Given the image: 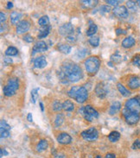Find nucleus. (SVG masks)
Listing matches in <instances>:
<instances>
[{
    "instance_id": "5fc2aeb1",
    "label": "nucleus",
    "mask_w": 140,
    "mask_h": 158,
    "mask_svg": "<svg viewBox=\"0 0 140 158\" xmlns=\"http://www.w3.org/2000/svg\"><path fill=\"white\" fill-rule=\"evenodd\" d=\"M95 158H102V157H101L100 155H96V156H95Z\"/></svg>"
},
{
    "instance_id": "7ed1b4c3",
    "label": "nucleus",
    "mask_w": 140,
    "mask_h": 158,
    "mask_svg": "<svg viewBox=\"0 0 140 158\" xmlns=\"http://www.w3.org/2000/svg\"><path fill=\"white\" fill-rule=\"evenodd\" d=\"M84 65H85L86 70L88 71V74H95L99 71V69H100V60L97 56H91V57H88L85 60Z\"/></svg>"
},
{
    "instance_id": "f257e3e1",
    "label": "nucleus",
    "mask_w": 140,
    "mask_h": 158,
    "mask_svg": "<svg viewBox=\"0 0 140 158\" xmlns=\"http://www.w3.org/2000/svg\"><path fill=\"white\" fill-rule=\"evenodd\" d=\"M57 74L59 78L61 80H65L66 82H78L83 78L81 68L71 61L63 62L61 70Z\"/></svg>"
},
{
    "instance_id": "cd10ccee",
    "label": "nucleus",
    "mask_w": 140,
    "mask_h": 158,
    "mask_svg": "<svg viewBox=\"0 0 140 158\" xmlns=\"http://www.w3.org/2000/svg\"><path fill=\"white\" fill-rule=\"evenodd\" d=\"M38 23L39 25L44 27V26H48L49 25V18L48 16H42V17L39 18L38 20Z\"/></svg>"
},
{
    "instance_id": "f8f14e48",
    "label": "nucleus",
    "mask_w": 140,
    "mask_h": 158,
    "mask_svg": "<svg viewBox=\"0 0 140 158\" xmlns=\"http://www.w3.org/2000/svg\"><path fill=\"white\" fill-rule=\"evenodd\" d=\"M95 92L99 98L104 99L107 94V89L102 82H100L95 86Z\"/></svg>"
},
{
    "instance_id": "9b49d317",
    "label": "nucleus",
    "mask_w": 140,
    "mask_h": 158,
    "mask_svg": "<svg viewBox=\"0 0 140 158\" xmlns=\"http://www.w3.org/2000/svg\"><path fill=\"white\" fill-rule=\"evenodd\" d=\"M113 12L114 13V15L121 18H125L129 15L127 8L124 5H119L117 7H114V9L113 10Z\"/></svg>"
},
{
    "instance_id": "393cba45",
    "label": "nucleus",
    "mask_w": 140,
    "mask_h": 158,
    "mask_svg": "<svg viewBox=\"0 0 140 158\" xmlns=\"http://www.w3.org/2000/svg\"><path fill=\"white\" fill-rule=\"evenodd\" d=\"M108 138H109V140L111 142V143H116L117 141H119V138H120V133L119 132V131H111L110 134H109V136H108Z\"/></svg>"
},
{
    "instance_id": "aec40b11",
    "label": "nucleus",
    "mask_w": 140,
    "mask_h": 158,
    "mask_svg": "<svg viewBox=\"0 0 140 158\" xmlns=\"http://www.w3.org/2000/svg\"><path fill=\"white\" fill-rule=\"evenodd\" d=\"M136 43V41L135 39L132 37H125L123 42H122V46L125 48H130L131 47H133Z\"/></svg>"
},
{
    "instance_id": "423d86ee",
    "label": "nucleus",
    "mask_w": 140,
    "mask_h": 158,
    "mask_svg": "<svg viewBox=\"0 0 140 158\" xmlns=\"http://www.w3.org/2000/svg\"><path fill=\"white\" fill-rule=\"evenodd\" d=\"M82 115L85 118V119L88 122H92L94 118H97L99 117V112L90 105H88L84 106Z\"/></svg>"
},
{
    "instance_id": "49530a36",
    "label": "nucleus",
    "mask_w": 140,
    "mask_h": 158,
    "mask_svg": "<svg viewBox=\"0 0 140 158\" xmlns=\"http://www.w3.org/2000/svg\"><path fill=\"white\" fill-rule=\"evenodd\" d=\"M0 155H1V157H2L4 155H8L9 153H8V151L5 149H0Z\"/></svg>"
},
{
    "instance_id": "2eb2a0df",
    "label": "nucleus",
    "mask_w": 140,
    "mask_h": 158,
    "mask_svg": "<svg viewBox=\"0 0 140 158\" xmlns=\"http://www.w3.org/2000/svg\"><path fill=\"white\" fill-rule=\"evenodd\" d=\"M47 60L45 56L42 55L34 60V67L36 68H43L47 66Z\"/></svg>"
},
{
    "instance_id": "39448f33",
    "label": "nucleus",
    "mask_w": 140,
    "mask_h": 158,
    "mask_svg": "<svg viewBox=\"0 0 140 158\" xmlns=\"http://www.w3.org/2000/svg\"><path fill=\"white\" fill-rule=\"evenodd\" d=\"M125 108L131 112L140 114V100L137 98H131L125 104Z\"/></svg>"
},
{
    "instance_id": "603ef678",
    "label": "nucleus",
    "mask_w": 140,
    "mask_h": 158,
    "mask_svg": "<svg viewBox=\"0 0 140 158\" xmlns=\"http://www.w3.org/2000/svg\"><path fill=\"white\" fill-rule=\"evenodd\" d=\"M6 7H7V9H11L13 7V3L12 2H8Z\"/></svg>"
},
{
    "instance_id": "a878e982",
    "label": "nucleus",
    "mask_w": 140,
    "mask_h": 158,
    "mask_svg": "<svg viewBox=\"0 0 140 158\" xmlns=\"http://www.w3.org/2000/svg\"><path fill=\"white\" fill-rule=\"evenodd\" d=\"M62 109L66 112H73L74 109V105L70 100H66L62 103Z\"/></svg>"
},
{
    "instance_id": "58836bf2",
    "label": "nucleus",
    "mask_w": 140,
    "mask_h": 158,
    "mask_svg": "<svg viewBox=\"0 0 140 158\" xmlns=\"http://www.w3.org/2000/svg\"><path fill=\"white\" fill-rule=\"evenodd\" d=\"M100 13H107V12H110L111 9L109 6L107 5H102L100 8Z\"/></svg>"
},
{
    "instance_id": "bb28decb",
    "label": "nucleus",
    "mask_w": 140,
    "mask_h": 158,
    "mask_svg": "<svg viewBox=\"0 0 140 158\" xmlns=\"http://www.w3.org/2000/svg\"><path fill=\"white\" fill-rule=\"evenodd\" d=\"M17 54H18L17 48H15V47H12V46L9 47V48L5 50V54H6L7 56H15V55H17Z\"/></svg>"
},
{
    "instance_id": "20e7f679",
    "label": "nucleus",
    "mask_w": 140,
    "mask_h": 158,
    "mask_svg": "<svg viewBox=\"0 0 140 158\" xmlns=\"http://www.w3.org/2000/svg\"><path fill=\"white\" fill-rule=\"evenodd\" d=\"M19 88V80L17 78H11L8 80L6 86L4 87V94L6 97H11L16 93L17 90Z\"/></svg>"
},
{
    "instance_id": "4be33fe9",
    "label": "nucleus",
    "mask_w": 140,
    "mask_h": 158,
    "mask_svg": "<svg viewBox=\"0 0 140 158\" xmlns=\"http://www.w3.org/2000/svg\"><path fill=\"white\" fill-rule=\"evenodd\" d=\"M48 147V143L47 140L45 139H42L39 141V143L36 145V151L37 152H42L44 150H46Z\"/></svg>"
},
{
    "instance_id": "f704fd0d",
    "label": "nucleus",
    "mask_w": 140,
    "mask_h": 158,
    "mask_svg": "<svg viewBox=\"0 0 140 158\" xmlns=\"http://www.w3.org/2000/svg\"><path fill=\"white\" fill-rule=\"evenodd\" d=\"M80 3L85 5L86 7H91V6H95L98 4V1H80Z\"/></svg>"
},
{
    "instance_id": "2f4dec72",
    "label": "nucleus",
    "mask_w": 140,
    "mask_h": 158,
    "mask_svg": "<svg viewBox=\"0 0 140 158\" xmlns=\"http://www.w3.org/2000/svg\"><path fill=\"white\" fill-rule=\"evenodd\" d=\"M38 92H39V88H35L31 91V102L33 104L36 103L37 98H38Z\"/></svg>"
},
{
    "instance_id": "c03bdc74",
    "label": "nucleus",
    "mask_w": 140,
    "mask_h": 158,
    "mask_svg": "<svg viewBox=\"0 0 140 158\" xmlns=\"http://www.w3.org/2000/svg\"><path fill=\"white\" fill-rule=\"evenodd\" d=\"M116 34H117V36H119V35H121V34H126V31H125V30H123V29H116Z\"/></svg>"
},
{
    "instance_id": "864d4df0",
    "label": "nucleus",
    "mask_w": 140,
    "mask_h": 158,
    "mask_svg": "<svg viewBox=\"0 0 140 158\" xmlns=\"http://www.w3.org/2000/svg\"><path fill=\"white\" fill-rule=\"evenodd\" d=\"M40 106H41V110H42V112H43V111H44V106H43L42 102H40Z\"/></svg>"
},
{
    "instance_id": "f3484780",
    "label": "nucleus",
    "mask_w": 140,
    "mask_h": 158,
    "mask_svg": "<svg viewBox=\"0 0 140 158\" xmlns=\"http://www.w3.org/2000/svg\"><path fill=\"white\" fill-rule=\"evenodd\" d=\"M23 17V14L20 13V12H17V11H13L11 16H10V18H11V23L14 25H17L21 21V18Z\"/></svg>"
},
{
    "instance_id": "1a4fd4ad",
    "label": "nucleus",
    "mask_w": 140,
    "mask_h": 158,
    "mask_svg": "<svg viewBox=\"0 0 140 158\" xmlns=\"http://www.w3.org/2000/svg\"><path fill=\"white\" fill-rule=\"evenodd\" d=\"M74 32V28L70 23H64L59 28V33L64 37H70Z\"/></svg>"
},
{
    "instance_id": "f03ea898",
    "label": "nucleus",
    "mask_w": 140,
    "mask_h": 158,
    "mask_svg": "<svg viewBox=\"0 0 140 158\" xmlns=\"http://www.w3.org/2000/svg\"><path fill=\"white\" fill-rule=\"evenodd\" d=\"M68 94L70 98L75 100L80 104L86 102L88 98V92L85 86H72Z\"/></svg>"
},
{
    "instance_id": "c756f323",
    "label": "nucleus",
    "mask_w": 140,
    "mask_h": 158,
    "mask_svg": "<svg viewBox=\"0 0 140 158\" xmlns=\"http://www.w3.org/2000/svg\"><path fill=\"white\" fill-rule=\"evenodd\" d=\"M63 121H64V117H63V115H62V113L57 114L56 118H55V120H54V124H55V126H56V127H59V126H61V125L62 124Z\"/></svg>"
},
{
    "instance_id": "72a5a7b5",
    "label": "nucleus",
    "mask_w": 140,
    "mask_h": 158,
    "mask_svg": "<svg viewBox=\"0 0 140 158\" xmlns=\"http://www.w3.org/2000/svg\"><path fill=\"white\" fill-rule=\"evenodd\" d=\"M126 6L129 10L135 11L137 10V2L135 1H127L126 2Z\"/></svg>"
},
{
    "instance_id": "0eeeda50",
    "label": "nucleus",
    "mask_w": 140,
    "mask_h": 158,
    "mask_svg": "<svg viewBox=\"0 0 140 158\" xmlns=\"http://www.w3.org/2000/svg\"><path fill=\"white\" fill-rule=\"evenodd\" d=\"M122 113H123V116H124V118H125V121L128 124H131V125L136 124L140 119V114L131 112L126 110L125 108L123 109Z\"/></svg>"
},
{
    "instance_id": "473e14b6",
    "label": "nucleus",
    "mask_w": 140,
    "mask_h": 158,
    "mask_svg": "<svg viewBox=\"0 0 140 158\" xmlns=\"http://www.w3.org/2000/svg\"><path fill=\"white\" fill-rule=\"evenodd\" d=\"M62 109V104L58 101V100H55L54 103H53V110L54 112H60L61 110Z\"/></svg>"
},
{
    "instance_id": "a19ab883",
    "label": "nucleus",
    "mask_w": 140,
    "mask_h": 158,
    "mask_svg": "<svg viewBox=\"0 0 140 158\" xmlns=\"http://www.w3.org/2000/svg\"><path fill=\"white\" fill-rule=\"evenodd\" d=\"M23 40L25 41V42H32L33 41H34V39L31 37V35H25L24 37H23Z\"/></svg>"
},
{
    "instance_id": "09e8293b",
    "label": "nucleus",
    "mask_w": 140,
    "mask_h": 158,
    "mask_svg": "<svg viewBox=\"0 0 140 158\" xmlns=\"http://www.w3.org/2000/svg\"><path fill=\"white\" fill-rule=\"evenodd\" d=\"M105 158H116V155L113 153H107L105 155Z\"/></svg>"
},
{
    "instance_id": "a18cd8bd",
    "label": "nucleus",
    "mask_w": 140,
    "mask_h": 158,
    "mask_svg": "<svg viewBox=\"0 0 140 158\" xmlns=\"http://www.w3.org/2000/svg\"><path fill=\"white\" fill-rule=\"evenodd\" d=\"M87 51H88V50H87V49H86L85 51H80H80L78 52V55H79L80 58H81V57H84V56H85V55L87 54V53L88 54V52H87Z\"/></svg>"
},
{
    "instance_id": "5701e85b",
    "label": "nucleus",
    "mask_w": 140,
    "mask_h": 158,
    "mask_svg": "<svg viewBox=\"0 0 140 158\" xmlns=\"http://www.w3.org/2000/svg\"><path fill=\"white\" fill-rule=\"evenodd\" d=\"M57 49L60 52H62V53H63L65 54H69L71 52L72 47L69 46V45H68V44H62V43H61V44H59L57 46Z\"/></svg>"
},
{
    "instance_id": "c85d7f7f",
    "label": "nucleus",
    "mask_w": 140,
    "mask_h": 158,
    "mask_svg": "<svg viewBox=\"0 0 140 158\" xmlns=\"http://www.w3.org/2000/svg\"><path fill=\"white\" fill-rule=\"evenodd\" d=\"M11 129V127L10 126V124H8V123L5 120L2 119L1 122H0V131H10Z\"/></svg>"
},
{
    "instance_id": "4468645a",
    "label": "nucleus",
    "mask_w": 140,
    "mask_h": 158,
    "mask_svg": "<svg viewBox=\"0 0 140 158\" xmlns=\"http://www.w3.org/2000/svg\"><path fill=\"white\" fill-rule=\"evenodd\" d=\"M56 140L61 144H69L72 142V137L69 134H68L66 132H62L57 136Z\"/></svg>"
},
{
    "instance_id": "37998d69",
    "label": "nucleus",
    "mask_w": 140,
    "mask_h": 158,
    "mask_svg": "<svg viewBox=\"0 0 140 158\" xmlns=\"http://www.w3.org/2000/svg\"><path fill=\"white\" fill-rule=\"evenodd\" d=\"M6 19H7V17H6V14L5 13H4V12L0 13V20H1L2 24L6 21Z\"/></svg>"
},
{
    "instance_id": "9d476101",
    "label": "nucleus",
    "mask_w": 140,
    "mask_h": 158,
    "mask_svg": "<svg viewBox=\"0 0 140 158\" xmlns=\"http://www.w3.org/2000/svg\"><path fill=\"white\" fill-rule=\"evenodd\" d=\"M30 28H31V23L29 21H26V20L21 21L17 25V28H16L17 34H18V35L24 34L25 32H27V31L30 29Z\"/></svg>"
},
{
    "instance_id": "4c0bfd02",
    "label": "nucleus",
    "mask_w": 140,
    "mask_h": 158,
    "mask_svg": "<svg viewBox=\"0 0 140 158\" xmlns=\"http://www.w3.org/2000/svg\"><path fill=\"white\" fill-rule=\"evenodd\" d=\"M108 5H113V6H115V7H117V6H119L118 5L119 4V3H121V1H117V0H106L105 1Z\"/></svg>"
},
{
    "instance_id": "6ab92c4d",
    "label": "nucleus",
    "mask_w": 140,
    "mask_h": 158,
    "mask_svg": "<svg viewBox=\"0 0 140 158\" xmlns=\"http://www.w3.org/2000/svg\"><path fill=\"white\" fill-rule=\"evenodd\" d=\"M88 22H89V28L87 30V35L88 37H94L97 33L98 27H97V25L92 20H89Z\"/></svg>"
},
{
    "instance_id": "79ce46f5",
    "label": "nucleus",
    "mask_w": 140,
    "mask_h": 158,
    "mask_svg": "<svg viewBox=\"0 0 140 158\" xmlns=\"http://www.w3.org/2000/svg\"><path fill=\"white\" fill-rule=\"evenodd\" d=\"M1 131V138H6L8 137H10V131Z\"/></svg>"
},
{
    "instance_id": "a211bd4d",
    "label": "nucleus",
    "mask_w": 140,
    "mask_h": 158,
    "mask_svg": "<svg viewBox=\"0 0 140 158\" xmlns=\"http://www.w3.org/2000/svg\"><path fill=\"white\" fill-rule=\"evenodd\" d=\"M120 109H121V103L119 101H115L111 105V106L109 108V114L114 115V114L118 113Z\"/></svg>"
},
{
    "instance_id": "412c9836",
    "label": "nucleus",
    "mask_w": 140,
    "mask_h": 158,
    "mask_svg": "<svg viewBox=\"0 0 140 158\" xmlns=\"http://www.w3.org/2000/svg\"><path fill=\"white\" fill-rule=\"evenodd\" d=\"M50 29H51V26H44L42 27L40 31H39V33L37 35V38L38 39H42V38H45L46 37H48V35L49 34L50 32Z\"/></svg>"
},
{
    "instance_id": "ddd939ff",
    "label": "nucleus",
    "mask_w": 140,
    "mask_h": 158,
    "mask_svg": "<svg viewBox=\"0 0 140 158\" xmlns=\"http://www.w3.org/2000/svg\"><path fill=\"white\" fill-rule=\"evenodd\" d=\"M48 49V45L45 42L43 41H40L38 42H36L34 47H33V52H32V55H34L36 53H39V52H45L46 50Z\"/></svg>"
},
{
    "instance_id": "6e6d98bb",
    "label": "nucleus",
    "mask_w": 140,
    "mask_h": 158,
    "mask_svg": "<svg viewBox=\"0 0 140 158\" xmlns=\"http://www.w3.org/2000/svg\"><path fill=\"white\" fill-rule=\"evenodd\" d=\"M137 4H138L139 5H140V1H137Z\"/></svg>"
},
{
    "instance_id": "c9c22d12",
    "label": "nucleus",
    "mask_w": 140,
    "mask_h": 158,
    "mask_svg": "<svg viewBox=\"0 0 140 158\" xmlns=\"http://www.w3.org/2000/svg\"><path fill=\"white\" fill-rule=\"evenodd\" d=\"M111 60H113V61H114L115 63H119V62L121 61L122 58H121V56L119 54H113V55L111 56Z\"/></svg>"
},
{
    "instance_id": "b1692460",
    "label": "nucleus",
    "mask_w": 140,
    "mask_h": 158,
    "mask_svg": "<svg viewBox=\"0 0 140 158\" xmlns=\"http://www.w3.org/2000/svg\"><path fill=\"white\" fill-rule=\"evenodd\" d=\"M117 87H118V90L121 93L122 96H124V97H129L131 95V92L128 91L121 83H118L117 84Z\"/></svg>"
},
{
    "instance_id": "8fccbe9b",
    "label": "nucleus",
    "mask_w": 140,
    "mask_h": 158,
    "mask_svg": "<svg viewBox=\"0 0 140 158\" xmlns=\"http://www.w3.org/2000/svg\"><path fill=\"white\" fill-rule=\"evenodd\" d=\"M12 59L11 58H5V62L7 63V64H11V63H12Z\"/></svg>"
},
{
    "instance_id": "ea45409f",
    "label": "nucleus",
    "mask_w": 140,
    "mask_h": 158,
    "mask_svg": "<svg viewBox=\"0 0 140 158\" xmlns=\"http://www.w3.org/2000/svg\"><path fill=\"white\" fill-rule=\"evenodd\" d=\"M132 149H140V140L137 139L134 141L133 144H132Z\"/></svg>"
},
{
    "instance_id": "e433bc0d",
    "label": "nucleus",
    "mask_w": 140,
    "mask_h": 158,
    "mask_svg": "<svg viewBox=\"0 0 140 158\" xmlns=\"http://www.w3.org/2000/svg\"><path fill=\"white\" fill-rule=\"evenodd\" d=\"M132 63L135 66L140 67V54H137L132 59Z\"/></svg>"
},
{
    "instance_id": "6e6552de",
    "label": "nucleus",
    "mask_w": 140,
    "mask_h": 158,
    "mask_svg": "<svg viewBox=\"0 0 140 158\" xmlns=\"http://www.w3.org/2000/svg\"><path fill=\"white\" fill-rule=\"evenodd\" d=\"M81 137H83L84 140L92 142V141H95L98 138L99 132H98V131L94 127H91L89 129H87L85 131H83L81 132Z\"/></svg>"
},
{
    "instance_id": "7c9ffc66",
    "label": "nucleus",
    "mask_w": 140,
    "mask_h": 158,
    "mask_svg": "<svg viewBox=\"0 0 140 158\" xmlns=\"http://www.w3.org/2000/svg\"><path fill=\"white\" fill-rule=\"evenodd\" d=\"M88 42H89V43H90L93 47L96 48V47H98L99 44H100V38H99V37L94 36V37H90V39L88 40Z\"/></svg>"
},
{
    "instance_id": "3c124183",
    "label": "nucleus",
    "mask_w": 140,
    "mask_h": 158,
    "mask_svg": "<svg viewBox=\"0 0 140 158\" xmlns=\"http://www.w3.org/2000/svg\"><path fill=\"white\" fill-rule=\"evenodd\" d=\"M27 119L29 120L30 122H32L33 121V117H32V114L31 113H29L27 116Z\"/></svg>"
},
{
    "instance_id": "dca6fc26",
    "label": "nucleus",
    "mask_w": 140,
    "mask_h": 158,
    "mask_svg": "<svg viewBox=\"0 0 140 158\" xmlns=\"http://www.w3.org/2000/svg\"><path fill=\"white\" fill-rule=\"evenodd\" d=\"M128 86L131 89H137L140 87V79L137 76H132L128 80Z\"/></svg>"
},
{
    "instance_id": "de8ad7c7",
    "label": "nucleus",
    "mask_w": 140,
    "mask_h": 158,
    "mask_svg": "<svg viewBox=\"0 0 140 158\" xmlns=\"http://www.w3.org/2000/svg\"><path fill=\"white\" fill-rule=\"evenodd\" d=\"M54 158H66V155L62 153H60V154H55Z\"/></svg>"
}]
</instances>
